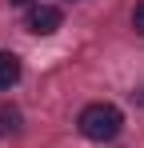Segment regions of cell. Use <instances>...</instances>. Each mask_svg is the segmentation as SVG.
<instances>
[{
  "instance_id": "6da1fadb",
  "label": "cell",
  "mask_w": 144,
  "mask_h": 148,
  "mask_svg": "<svg viewBox=\"0 0 144 148\" xmlns=\"http://www.w3.org/2000/svg\"><path fill=\"white\" fill-rule=\"evenodd\" d=\"M76 128H80V136H84V140H96V144H104V140H116V136H120V128H124V116H120V108H116V104H104V100H96V104H88V108L80 112Z\"/></svg>"
},
{
  "instance_id": "7a4b0ae2",
  "label": "cell",
  "mask_w": 144,
  "mask_h": 148,
  "mask_svg": "<svg viewBox=\"0 0 144 148\" xmlns=\"http://www.w3.org/2000/svg\"><path fill=\"white\" fill-rule=\"evenodd\" d=\"M24 24H28V32H32V36H52L56 28L64 24V16H60V8H56V4H32Z\"/></svg>"
},
{
  "instance_id": "3957f363",
  "label": "cell",
  "mask_w": 144,
  "mask_h": 148,
  "mask_svg": "<svg viewBox=\"0 0 144 148\" xmlns=\"http://www.w3.org/2000/svg\"><path fill=\"white\" fill-rule=\"evenodd\" d=\"M20 80V56L16 52H0V92H8Z\"/></svg>"
},
{
  "instance_id": "277c9868",
  "label": "cell",
  "mask_w": 144,
  "mask_h": 148,
  "mask_svg": "<svg viewBox=\"0 0 144 148\" xmlns=\"http://www.w3.org/2000/svg\"><path fill=\"white\" fill-rule=\"evenodd\" d=\"M20 132V108L0 104V136H16Z\"/></svg>"
},
{
  "instance_id": "5b68a950",
  "label": "cell",
  "mask_w": 144,
  "mask_h": 148,
  "mask_svg": "<svg viewBox=\"0 0 144 148\" xmlns=\"http://www.w3.org/2000/svg\"><path fill=\"white\" fill-rule=\"evenodd\" d=\"M132 28H136V32H144V0L132 8Z\"/></svg>"
},
{
  "instance_id": "8992f818",
  "label": "cell",
  "mask_w": 144,
  "mask_h": 148,
  "mask_svg": "<svg viewBox=\"0 0 144 148\" xmlns=\"http://www.w3.org/2000/svg\"><path fill=\"white\" fill-rule=\"evenodd\" d=\"M12 4H32V0H12Z\"/></svg>"
}]
</instances>
